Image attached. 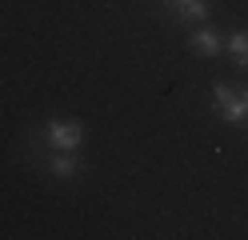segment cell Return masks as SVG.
Listing matches in <instances>:
<instances>
[{
	"label": "cell",
	"instance_id": "5b68a950",
	"mask_svg": "<svg viewBox=\"0 0 248 240\" xmlns=\"http://www.w3.org/2000/svg\"><path fill=\"white\" fill-rule=\"evenodd\" d=\"M224 52L232 56V64H236L240 72H248V32L244 28H232L224 36Z\"/></svg>",
	"mask_w": 248,
	"mask_h": 240
},
{
	"label": "cell",
	"instance_id": "3957f363",
	"mask_svg": "<svg viewBox=\"0 0 248 240\" xmlns=\"http://www.w3.org/2000/svg\"><path fill=\"white\" fill-rule=\"evenodd\" d=\"M188 48H192V52H200V56H220V52H224V36H220L216 28L200 24L196 32H188Z\"/></svg>",
	"mask_w": 248,
	"mask_h": 240
},
{
	"label": "cell",
	"instance_id": "277c9868",
	"mask_svg": "<svg viewBox=\"0 0 248 240\" xmlns=\"http://www.w3.org/2000/svg\"><path fill=\"white\" fill-rule=\"evenodd\" d=\"M172 16L184 24H208V16H212V4L208 0H172Z\"/></svg>",
	"mask_w": 248,
	"mask_h": 240
},
{
	"label": "cell",
	"instance_id": "6da1fadb",
	"mask_svg": "<svg viewBox=\"0 0 248 240\" xmlns=\"http://www.w3.org/2000/svg\"><path fill=\"white\" fill-rule=\"evenodd\" d=\"M212 108L216 116L232 128H248V88H232V84H212Z\"/></svg>",
	"mask_w": 248,
	"mask_h": 240
},
{
	"label": "cell",
	"instance_id": "7a4b0ae2",
	"mask_svg": "<svg viewBox=\"0 0 248 240\" xmlns=\"http://www.w3.org/2000/svg\"><path fill=\"white\" fill-rule=\"evenodd\" d=\"M40 136H44V144L56 148V152H80V148H84V124H80V120H60V116H52V120H44Z\"/></svg>",
	"mask_w": 248,
	"mask_h": 240
},
{
	"label": "cell",
	"instance_id": "8992f818",
	"mask_svg": "<svg viewBox=\"0 0 248 240\" xmlns=\"http://www.w3.org/2000/svg\"><path fill=\"white\" fill-rule=\"evenodd\" d=\"M164 4H172V0H164Z\"/></svg>",
	"mask_w": 248,
	"mask_h": 240
}]
</instances>
